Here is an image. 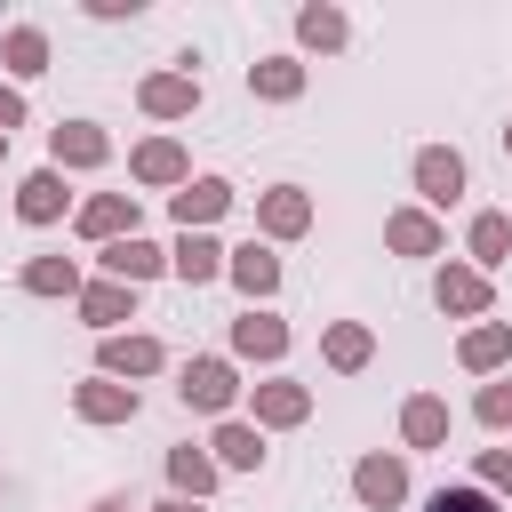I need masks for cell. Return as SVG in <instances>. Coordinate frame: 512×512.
<instances>
[{"mask_svg": "<svg viewBox=\"0 0 512 512\" xmlns=\"http://www.w3.org/2000/svg\"><path fill=\"white\" fill-rule=\"evenodd\" d=\"M256 224H264L272 240H296V232H312V200H304L296 184H272V192L256 200Z\"/></svg>", "mask_w": 512, "mask_h": 512, "instance_id": "16", "label": "cell"}, {"mask_svg": "<svg viewBox=\"0 0 512 512\" xmlns=\"http://www.w3.org/2000/svg\"><path fill=\"white\" fill-rule=\"evenodd\" d=\"M168 488L200 504V496L216 488V456H208V448H192V440H184V448H168Z\"/></svg>", "mask_w": 512, "mask_h": 512, "instance_id": "24", "label": "cell"}, {"mask_svg": "<svg viewBox=\"0 0 512 512\" xmlns=\"http://www.w3.org/2000/svg\"><path fill=\"white\" fill-rule=\"evenodd\" d=\"M0 64H8L16 80H32V72H48V32H40V24H16V32L0 40Z\"/></svg>", "mask_w": 512, "mask_h": 512, "instance_id": "27", "label": "cell"}, {"mask_svg": "<svg viewBox=\"0 0 512 512\" xmlns=\"http://www.w3.org/2000/svg\"><path fill=\"white\" fill-rule=\"evenodd\" d=\"M96 512H128V504H120V496H104V504H96Z\"/></svg>", "mask_w": 512, "mask_h": 512, "instance_id": "36", "label": "cell"}, {"mask_svg": "<svg viewBox=\"0 0 512 512\" xmlns=\"http://www.w3.org/2000/svg\"><path fill=\"white\" fill-rule=\"evenodd\" d=\"M472 416H480L488 432H512V376H496V384H480V400H472Z\"/></svg>", "mask_w": 512, "mask_h": 512, "instance_id": "31", "label": "cell"}, {"mask_svg": "<svg viewBox=\"0 0 512 512\" xmlns=\"http://www.w3.org/2000/svg\"><path fill=\"white\" fill-rule=\"evenodd\" d=\"M456 360H464L472 376H488V368H504V360H512V328H504V320H488V328H472V336L456 344Z\"/></svg>", "mask_w": 512, "mask_h": 512, "instance_id": "26", "label": "cell"}, {"mask_svg": "<svg viewBox=\"0 0 512 512\" xmlns=\"http://www.w3.org/2000/svg\"><path fill=\"white\" fill-rule=\"evenodd\" d=\"M24 288H32V296H80L88 280H80L72 256H32V264H24Z\"/></svg>", "mask_w": 512, "mask_h": 512, "instance_id": "28", "label": "cell"}, {"mask_svg": "<svg viewBox=\"0 0 512 512\" xmlns=\"http://www.w3.org/2000/svg\"><path fill=\"white\" fill-rule=\"evenodd\" d=\"M232 392H240V376H232V360H216V352L184 360V376H176V400H184L192 416H224Z\"/></svg>", "mask_w": 512, "mask_h": 512, "instance_id": "1", "label": "cell"}, {"mask_svg": "<svg viewBox=\"0 0 512 512\" xmlns=\"http://www.w3.org/2000/svg\"><path fill=\"white\" fill-rule=\"evenodd\" d=\"M224 264H232V248H216L208 232H184V240L168 248V272H176L184 288H208V280H224Z\"/></svg>", "mask_w": 512, "mask_h": 512, "instance_id": "6", "label": "cell"}, {"mask_svg": "<svg viewBox=\"0 0 512 512\" xmlns=\"http://www.w3.org/2000/svg\"><path fill=\"white\" fill-rule=\"evenodd\" d=\"M64 200H72V192H64V168H32V176L16 184V216H24V224H56Z\"/></svg>", "mask_w": 512, "mask_h": 512, "instance_id": "15", "label": "cell"}, {"mask_svg": "<svg viewBox=\"0 0 512 512\" xmlns=\"http://www.w3.org/2000/svg\"><path fill=\"white\" fill-rule=\"evenodd\" d=\"M432 512H504V504H496L488 488H440V496H432Z\"/></svg>", "mask_w": 512, "mask_h": 512, "instance_id": "33", "label": "cell"}, {"mask_svg": "<svg viewBox=\"0 0 512 512\" xmlns=\"http://www.w3.org/2000/svg\"><path fill=\"white\" fill-rule=\"evenodd\" d=\"M128 176H136V184H176V192H184V184H192V160H184L176 136H152V144L128 152Z\"/></svg>", "mask_w": 512, "mask_h": 512, "instance_id": "5", "label": "cell"}, {"mask_svg": "<svg viewBox=\"0 0 512 512\" xmlns=\"http://www.w3.org/2000/svg\"><path fill=\"white\" fill-rule=\"evenodd\" d=\"M232 352H240V360H280V352H288V320L248 304V312L232 320Z\"/></svg>", "mask_w": 512, "mask_h": 512, "instance_id": "14", "label": "cell"}, {"mask_svg": "<svg viewBox=\"0 0 512 512\" xmlns=\"http://www.w3.org/2000/svg\"><path fill=\"white\" fill-rule=\"evenodd\" d=\"M224 280H232V288H240V296L256 304V296H272V288H280V256H272L264 240H248V248H232V264H224Z\"/></svg>", "mask_w": 512, "mask_h": 512, "instance_id": "17", "label": "cell"}, {"mask_svg": "<svg viewBox=\"0 0 512 512\" xmlns=\"http://www.w3.org/2000/svg\"><path fill=\"white\" fill-rule=\"evenodd\" d=\"M112 160V136L96 120H56L48 128V168H104Z\"/></svg>", "mask_w": 512, "mask_h": 512, "instance_id": "2", "label": "cell"}, {"mask_svg": "<svg viewBox=\"0 0 512 512\" xmlns=\"http://www.w3.org/2000/svg\"><path fill=\"white\" fill-rule=\"evenodd\" d=\"M504 152H512V128H504Z\"/></svg>", "mask_w": 512, "mask_h": 512, "instance_id": "37", "label": "cell"}, {"mask_svg": "<svg viewBox=\"0 0 512 512\" xmlns=\"http://www.w3.org/2000/svg\"><path fill=\"white\" fill-rule=\"evenodd\" d=\"M0 160H8V144H0Z\"/></svg>", "mask_w": 512, "mask_h": 512, "instance_id": "38", "label": "cell"}, {"mask_svg": "<svg viewBox=\"0 0 512 512\" xmlns=\"http://www.w3.org/2000/svg\"><path fill=\"white\" fill-rule=\"evenodd\" d=\"M384 240H392L400 256H440V224H432L424 208H392V216H384Z\"/></svg>", "mask_w": 512, "mask_h": 512, "instance_id": "21", "label": "cell"}, {"mask_svg": "<svg viewBox=\"0 0 512 512\" xmlns=\"http://www.w3.org/2000/svg\"><path fill=\"white\" fill-rule=\"evenodd\" d=\"M152 512H200V504H192V496H168V504H152Z\"/></svg>", "mask_w": 512, "mask_h": 512, "instance_id": "35", "label": "cell"}, {"mask_svg": "<svg viewBox=\"0 0 512 512\" xmlns=\"http://www.w3.org/2000/svg\"><path fill=\"white\" fill-rule=\"evenodd\" d=\"M416 192H424L432 208H448V200L464 192V152H448V144H424V152H416Z\"/></svg>", "mask_w": 512, "mask_h": 512, "instance_id": "10", "label": "cell"}, {"mask_svg": "<svg viewBox=\"0 0 512 512\" xmlns=\"http://www.w3.org/2000/svg\"><path fill=\"white\" fill-rule=\"evenodd\" d=\"M80 320L104 328V336H120V320H136V288L128 280H88L80 288Z\"/></svg>", "mask_w": 512, "mask_h": 512, "instance_id": "13", "label": "cell"}, {"mask_svg": "<svg viewBox=\"0 0 512 512\" xmlns=\"http://www.w3.org/2000/svg\"><path fill=\"white\" fill-rule=\"evenodd\" d=\"M464 248H472V264H480V272H488V264H504V256H512V216L480 208V216H472V232H464Z\"/></svg>", "mask_w": 512, "mask_h": 512, "instance_id": "25", "label": "cell"}, {"mask_svg": "<svg viewBox=\"0 0 512 512\" xmlns=\"http://www.w3.org/2000/svg\"><path fill=\"white\" fill-rule=\"evenodd\" d=\"M80 232L88 240H136V200L128 192H96V200H80Z\"/></svg>", "mask_w": 512, "mask_h": 512, "instance_id": "12", "label": "cell"}, {"mask_svg": "<svg viewBox=\"0 0 512 512\" xmlns=\"http://www.w3.org/2000/svg\"><path fill=\"white\" fill-rule=\"evenodd\" d=\"M432 296H440V312H456V320H480V312H488V272H480V264H440Z\"/></svg>", "mask_w": 512, "mask_h": 512, "instance_id": "7", "label": "cell"}, {"mask_svg": "<svg viewBox=\"0 0 512 512\" xmlns=\"http://www.w3.org/2000/svg\"><path fill=\"white\" fill-rule=\"evenodd\" d=\"M208 448H216V464H232V472H256V464H264V432H256V424H216Z\"/></svg>", "mask_w": 512, "mask_h": 512, "instance_id": "29", "label": "cell"}, {"mask_svg": "<svg viewBox=\"0 0 512 512\" xmlns=\"http://www.w3.org/2000/svg\"><path fill=\"white\" fill-rule=\"evenodd\" d=\"M248 408H256V432H288V424H304V416H312V384L272 376V384H256V392H248Z\"/></svg>", "mask_w": 512, "mask_h": 512, "instance_id": "3", "label": "cell"}, {"mask_svg": "<svg viewBox=\"0 0 512 512\" xmlns=\"http://www.w3.org/2000/svg\"><path fill=\"white\" fill-rule=\"evenodd\" d=\"M320 352H328V368H336V376H352V368H368V360H376V336H368L360 320H336V328L320 336Z\"/></svg>", "mask_w": 512, "mask_h": 512, "instance_id": "22", "label": "cell"}, {"mask_svg": "<svg viewBox=\"0 0 512 512\" xmlns=\"http://www.w3.org/2000/svg\"><path fill=\"white\" fill-rule=\"evenodd\" d=\"M224 208H232V184H224V176H192V184H184V192L168 200V216H176L184 232H200V224H216Z\"/></svg>", "mask_w": 512, "mask_h": 512, "instance_id": "11", "label": "cell"}, {"mask_svg": "<svg viewBox=\"0 0 512 512\" xmlns=\"http://www.w3.org/2000/svg\"><path fill=\"white\" fill-rule=\"evenodd\" d=\"M72 408H80L88 424H136V384L88 376V384H72Z\"/></svg>", "mask_w": 512, "mask_h": 512, "instance_id": "8", "label": "cell"}, {"mask_svg": "<svg viewBox=\"0 0 512 512\" xmlns=\"http://www.w3.org/2000/svg\"><path fill=\"white\" fill-rule=\"evenodd\" d=\"M16 128H24V96H16V88H0V144H8Z\"/></svg>", "mask_w": 512, "mask_h": 512, "instance_id": "34", "label": "cell"}, {"mask_svg": "<svg viewBox=\"0 0 512 512\" xmlns=\"http://www.w3.org/2000/svg\"><path fill=\"white\" fill-rule=\"evenodd\" d=\"M400 440H408V448H440V440H448V400L416 392V400L400 408Z\"/></svg>", "mask_w": 512, "mask_h": 512, "instance_id": "23", "label": "cell"}, {"mask_svg": "<svg viewBox=\"0 0 512 512\" xmlns=\"http://www.w3.org/2000/svg\"><path fill=\"white\" fill-rule=\"evenodd\" d=\"M352 496H360L368 512H392V504L408 496V464H400V456H360V464H352Z\"/></svg>", "mask_w": 512, "mask_h": 512, "instance_id": "4", "label": "cell"}, {"mask_svg": "<svg viewBox=\"0 0 512 512\" xmlns=\"http://www.w3.org/2000/svg\"><path fill=\"white\" fill-rule=\"evenodd\" d=\"M136 104H144L152 120H184V112H200V80H192V72H152V80L136 88Z\"/></svg>", "mask_w": 512, "mask_h": 512, "instance_id": "9", "label": "cell"}, {"mask_svg": "<svg viewBox=\"0 0 512 512\" xmlns=\"http://www.w3.org/2000/svg\"><path fill=\"white\" fill-rule=\"evenodd\" d=\"M248 88H256L264 104H296V96H304V64H296V56H256V64H248Z\"/></svg>", "mask_w": 512, "mask_h": 512, "instance_id": "19", "label": "cell"}, {"mask_svg": "<svg viewBox=\"0 0 512 512\" xmlns=\"http://www.w3.org/2000/svg\"><path fill=\"white\" fill-rule=\"evenodd\" d=\"M152 272H168V248H152L144 232L104 248V280H128V288H136V280H152Z\"/></svg>", "mask_w": 512, "mask_h": 512, "instance_id": "18", "label": "cell"}, {"mask_svg": "<svg viewBox=\"0 0 512 512\" xmlns=\"http://www.w3.org/2000/svg\"><path fill=\"white\" fill-rule=\"evenodd\" d=\"M296 40H304V48H320V56H328V48H344V8H296Z\"/></svg>", "mask_w": 512, "mask_h": 512, "instance_id": "30", "label": "cell"}, {"mask_svg": "<svg viewBox=\"0 0 512 512\" xmlns=\"http://www.w3.org/2000/svg\"><path fill=\"white\" fill-rule=\"evenodd\" d=\"M480 488L488 496H512V448H480Z\"/></svg>", "mask_w": 512, "mask_h": 512, "instance_id": "32", "label": "cell"}, {"mask_svg": "<svg viewBox=\"0 0 512 512\" xmlns=\"http://www.w3.org/2000/svg\"><path fill=\"white\" fill-rule=\"evenodd\" d=\"M168 352H160V336H104V376L120 384V376H152Z\"/></svg>", "mask_w": 512, "mask_h": 512, "instance_id": "20", "label": "cell"}]
</instances>
